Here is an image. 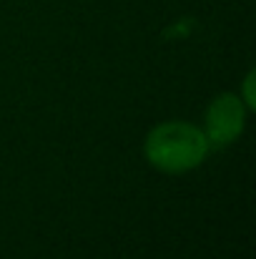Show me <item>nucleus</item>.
Returning <instances> with one entry per match:
<instances>
[{
    "mask_svg": "<svg viewBox=\"0 0 256 259\" xmlns=\"http://www.w3.org/2000/svg\"><path fill=\"white\" fill-rule=\"evenodd\" d=\"M211 154V146L193 121H161L143 139V159L151 169L166 176H183L198 169Z\"/></svg>",
    "mask_w": 256,
    "mask_h": 259,
    "instance_id": "1",
    "label": "nucleus"
},
{
    "mask_svg": "<svg viewBox=\"0 0 256 259\" xmlns=\"http://www.w3.org/2000/svg\"><path fill=\"white\" fill-rule=\"evenodd\" d=\"M249 113L251 111L244 106L239 93H234V91L216 93L209 101V106L203 111V123H201V131H203L209 146L226 149V146L236 144L241 139V134L246 131Z\"/></svg>",
    "mask_w": 256,
    "mask_h": 259,
    "instance_id": "2",
    "label": "nucleus"
},
{
    "mask_svg": "<svg viewBox=\"0 0 256 259\" xmlns=\"http://www.w3.org/2000/svg\"><path fill=\"white\" fill-rule=\"evenodd\" d=\"M239 98L244 101V106L249 111H254L256 106V96H254V71H249L244 76V83H241V91H239Z\"/></svg>",
    "mask_w": 256,
    "mask_h": 259,
    "instance_id": "3",
    "label": "nucleus"
}]
</instances>
